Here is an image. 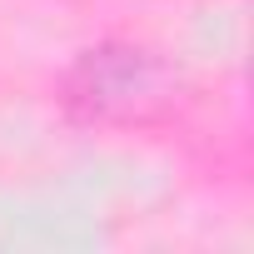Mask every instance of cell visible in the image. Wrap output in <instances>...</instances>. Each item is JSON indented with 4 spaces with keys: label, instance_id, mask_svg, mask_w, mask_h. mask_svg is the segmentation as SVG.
<instances>
[{
    "label": "cell",
    "instance_id": "6da1fadb",
    "mask_svg": "<svg viewBox=\"0 0 254 254\" xmlns=\"http://www.w3.org/2000/svg\"><path fill=\"white\" fill-rule=\"evenodd\" d=\"M170 100H175V70L155 50L125 40L85 50L65 75V105L90 125H140L155 120Z\"/></svg>",
    "mask_w": 254,
    "mask_h": 254
}]
</instances>
